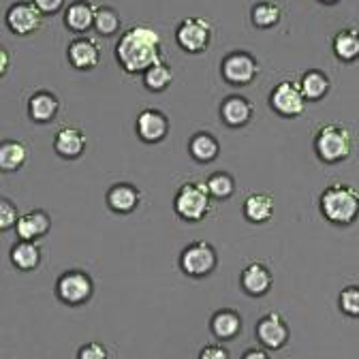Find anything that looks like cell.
I'll return each mask as SVG.
<instances>
[{"label":"cell","mask_w":359,"mask_h":359,"mask_svg":"<svg viewBox=\"0 0 359 359\" xmlns=\"http://www.w3.org/2000/svg\"><path fill=\"white\" fill-rule=\"evenodd\" d=\"M116 60L120 69L128 75H137L150 69L163 58V41L161 34L146 24L130 26L124 30L116 43Z\"/></svg>","instance_id":"obj_1"},{"label":"cell","mask_w":359,"mask_h":359,"mask_svg":"<svg viewBox=\"0 0 359 359\" xmlns=\"http://www.w3.org/2000/svg\"><path fill=\"white\" fill-rule=\"evenodd\" d=\"M314 154L325 165H338L346 161L355 150V135L342 122H330L314 133Z\"/></svg>","instance_id":"obj_2"},{"label":"cell","mask_w":359,"mask_h":359,"mask_svg":"<svg viewBox=\"0 0 359 359\" xmlns=\"http://www.w3.org/2000/svg\"><path fill=\"white\" fill-rule=\"evenodd\" d=\"M319 210L323 218L338 227L353 224L359 216V193L342 182H334L325 187V191L319 197Z\"/></svg>","instance_id":"obj_3"},{"label":"cell","mask_w":359,"mask_h":359,"mask_svg":"<svg viewBox=\"0 0 359 359\" xmlns=\"http://www.w3.org/2000/svg\"><path fill=\"white\" fill-rule=\"evenodd\" d=\"M212 210V195L205 182H184L173 197V212L187 222H201Z\"/></svg>","instance_id":"obj_4"},{"label":"cell","mask_w":359,"mask_h":359,"mask_svg":"<svg viewBox=\"0 0 359 359\" xmlns=\"http://www.w3.org/2000/svg\"><path fill=\"white\" fill-rule=\"evenodd\" d=\"M95 293V280L83 269H67L56 280V297L65 306H83Z\"/></svg>","instance_id":"obj_5"},{"label":"cell","mask_w":359,"mask_h":359,"mask_svg":"<svg viewBox=\"0 0 359 359\" xmlns=\"http://www.w3.org/2000/svg\"><path fill=\"white\" fill-rule=\"evenodd\" d=\"M216 265H218L216 248L205 240L193 242L180 252V269H182V272L191 278L210 276L216 269Z\"/></svg>","instance_id":"obj_6"},{"label":"cell","mask_w":359,"mask_h":359,"mask_svg":"<svg viewBox=\"0 0 359 359\" xmlns=\"http://www.w3.org/2000/svg\"><path fill=\"white\" fill-rule=\"evenodd\" d=\"M220 75L233 88H244L248 83H252L259 75V60L244 52V50H236L229 52L220 62Z\"/></svg>","instance_id":"obj_7"},{"label":"cell","mask_w":359,"mask_h":359,"mask_svg":"<svg viewBox=\"0 0 359 359\" xmlns=\"http://www.w3.org/2000/svg\"><path fill=\"white\" fill-rule=\"evenodd\" d=\"M175 43L187 54H201L212 43V24L203 18H184L175 28Z\"/></svg>","instance_id":"obj_8"},{"label":"cell","mask_w":359,"mask_h":359,"mask_svg":"<svg viewBox=\"0 0 359 359\" xmlns=\"http://www.w3.org/2000/svg\"><path fill=\"white\" fill-rule=\"evenodd\" d=\"M306 97L299 88V81L283 79L269 93V107H272L283 118H297L306 111Z\"/></svg>","instance_id":"obj_9"},{"label":"cell","mask_w":359,"mask_h":359,"mask_svg":"<svg viewBox=\"0 0 359 359\" xmlns=\"http://www.w3.org/2000/svg\"><path fill=\"white\" fill-rule=\"evenodd\" d=\"M255 336L261 346H265L269 351H280L287 346V342L291 338V330H289V323L285 321L283 314L272 310V312L263 314V317L257 321Z\"/></svg>","instance_id":"obj_10"},{"label":"cell","mask_w":359,"mask_h":359,"mask_svg":"<svg viewBox=\"0 0 359 359\" xmlns=\"http://www.w3.org/2000/svg\"><path fill=\"white\" fill-rule=\"evenodd\" d=\"M7 28L18 36H28L41 30L43 26V11L32 3H13L5 13Z\"/></svg>","instance_id":"obj_11"},{"label":"cell","mask_w":359,"mask_h":359,"mask_svg":"<svg viewBox=\"0 0 359 359\" xmlns=\"http://www.w3.org/2000/svg\"><path fill=\"white\" fill-rule=\"evenodd\" d=\"M67 60L77 71H93L101 62V48L93 36L77 34L67 48Z\"/></svg>","instance_id":"obj_12"},{"label":"cell","mask_w":359,"mask_h":359,"mask_svg":"<svg viewBox=\"0 0 359 359\" xmlns=\"http://www.w3.org/2000/svg\"><path fill=\"white\" fill-rule=\"evenodd\" d=\"M169 118L161 109H142L135 120V130L144 144H161L169 135Z\"/></svg>","instance_id":"obj_13"},{"label":"cell","mask_w":359,"mask_h":359,"mask_svg":"<svg viewBox=\"0 0 359 359\" xmlns=\"http://www.w3.org/2000/svg\"><path fill=\"white\" fill-rule=\"evenodd\" d=\"M272 285H274L272 269H269L261 261L248 263L242 269V274H240V287L250 297H263V295H267L269 289H272Z\"/></svg>","instance_id":"obj_14"},{"label":"cell","mask_w":359,"mask_h":359,"mask_svg":"<svg viewBox=\"0 0 359 359\" xmlns=\"http://www.w3.org/2000/svg\"><path fill=\"white\" fill-rule=\"evenodd\" d=\"M86 148H88L86 133L81 128H77V126H62L54 135V152L60 158L75 161L86 152Z\"/></svg>","instance_id":"obj_15"},{"label":"cell","mask_w":359,"mask_h":359,"mask_svg":"<svg viewBox=\"0 0 359 359\" xmlns=\"http://www.w3.org/2000/svg\"><path fill=\"white\" fill-rule=\"evenodd\" d=\"M255 116V105L242 95H229L220 103V118L229 128L246 126Z\"/></svg>","instance_id":"obj_16"},{"label":"cell","mask_w":359,"mask_h":359,"mask_svg":"<svg viewBox=\"0 0 359 359\" xmlns=\"http://www.w3.org/2000/svg\"><path fill=\"white\" fill-rule=\"evenodd\" d=\"M105 203L116 214H130L142 203V191L135 184L118 182V184L109 187V191L105 195Z\"/></svg>","instance_id":"obj_17"},{"label":"cell","mask_w":359,"mask_h":359,"mask_svg":"<svg viewBox=\"0 0 359 359\" xmlns=\"http://www.w3.org/2000/svg\"><path fill=\"white\" fill-rule=\"evenodd\" d=\"M244 330V319L242 314L233 308H220L212 314L210 319V332L218 340H233L242 334Z\"/></svg>","instance_id":"obj_18"},{"label":"cell","mask_w":359,"mask_h":359,"mask_svg":"<svg viewBox=\"0 0 359 359\" xmlns=\"http://www.w3.org/2000/svg\"><path fill=\"white\" fill-rule=\"evenodd\" d=\"M50 229H52V216L45 210H30V212L20 216L15 233H18L20 240L36 242L43 236H48Z\"/></svg>","instance_id":"obj_19"},{"label":"cell","mask_w":359,"mask_h":359,"mask_svg":"<svg viewBox=\"0 0 359 359\" xmlns=\"http://www.w3.org/2000/svg\"><path fill=\"white\" fill-rule=\"evenodd\" d=\"M95 15L97 5L88 0H73L65 9V26L75 34H86L88 30H95Z\"/></svg>","instance_id":"obj_20"},{"label":"cell","mask_w":359,"mask_h":359,"mask_svg":"<svg viewBox=\"0 0 359 359\" xmlns=\"http://www.w3.org/2000/svg\"><path fill=\"white\" fill-rule=\"evenodd\" d=\"M60 111V99L52 93V90H36V93L28 99V116L32 122L48 124L56 120Z\"/></svg>","instance_id":"obj_21"},{"label":"cell","mask_w":359,"mask_h":359,"mask_svg":"<svg viewBox=\"0 0 359 359\" xmlns=\"http://www.w3.org/2000/svg\"><path fill=\"white\" fill-rule=\"evenodd\" d=\"M189 154L193 156V161L197 163H214L220 154V142L214 133L210 130H199L195 133L191 142H189Z\"/></svg>","instance_id":"obj_22"},{"label":"cell","mask_w":359,"mask_h":359,"mask_svg":"<svg viewBox=\"0 0 359 359\" xmlns=\"http://www.w3.org/2000/svg\"><path fill=\"white\" fill-rule=\"evenodd\" d=\"M9 259H11V265L15 269H20V272H32V269H36L41 265L43 250L36 242L20 240L11 246Z\"/></svg>","instance_id":"obj_23"},{"label":"cell","mask_w":359,"mask_h":359,"mask_svg":"<svg viewBox=\"0 0 359 359\" xmlns=\"http://www.w3.org/2000/svg\"><path fill=\"white\" fill-rule=\"evenodd\" d=\"M299 88L306 97L308 103H317L321 99H325L330 95L332 88V79L327 73L319 71V69H308L302 77H299Z\"/></svg>","instance_id":"obj_24"},{"label":"cell","mask_w":359,"mask_h":359,"mask_svg":"<svg viewBox=\"0 0 359 359\" xmlns=\"http://www.w3.org/2000/svg\"><path fill=\"white\" fill-rule=\"evenodd\" d=\"M334 56L340 62H355L359 60V28H342L332 39Z\"/></svg>","instance_id":"obj_25"},{"label":"cell","mask_w":359,"mask_h":359,"mask_svg":"<svg viewBox=\"0 0 359 359\" xmlns=\"http://www.w3.org/2000/svg\"><path fill=\"white\" fill-rule=\"evenodd\" d=\"M244 218L252 224H263L274 216V197L265 193H250L244 199Z\"/></svg>","instance_id":"obj_26"},{"label":"cell","mask_w":359,"mask_h":359,"mask_svg":"<svg viewBox=\"0 0 359 359\" xmlns=\"http://www.w3.org/2000/svg\"><path fill=\"white\" fill-rule=\"evenodd\" d=\"M28 146L22 140H5L0 144V169L5 173L20 171L28 161Z\"/></svg>","instance_id":"obj_27"},{"label":"cell","mask_w":359,"mask_h":359,"mask_svg":"<svg viewBox=\"0 0 359 359\" xmlns=\"http://www.w3.org/2000/svg\"><path fill=\"white\" fill-rule=\"evenodd\" d=\"M283 20V7L278 3H272V0H263V3H257L250 9V22L255 28L267 30L278 26Z\"/></svg>","instance_id":"obj_28"},{"label":"cell","mask_w":359,"mask_h":359,"mask_svg":"<svg viewBox=\"0 0 359 359\" xmlns=\"http://www.w3.org/2000/svg\"><path fill=\"white\" fill-rule=\"evenodd\" d=\"M142 79H144L146 90H150V93H165L173 81V71L165 62V58H161L158 62H154L150 69L142 73Z\"/></svg>","instance_id":"obj_29"},{"label":"cell","mask_w":359,"mask_h":359,"mask_svg":"<svg viewBox=\"0 0 359 359\" xmlns=\"http://www.w3.org/2000/svg\"><path fill=\"white\" fill-rule=\"evenodd\" d=\"M205 184H208V191H210L212 199H218V201L229 199L236 193V180L227 171H216V173H212L205 180Z\"/></svg>","instance_id":"obj_30"},{"label":"cell","mask_w":359,"mask_h":359,"mask_svg":"<svg viewBox=\"0 0 359 359\" xmlns=\"http://www.w3.org/2000/svg\"><path fill=\"white\" fill-rule=\"evenodd\" d=\"M122 28V18L114 7H97L95 15V30L101 36H114Z\"/></svg>","instance_id":"obj_31"},{"label":"cell","mask_w":359,"mask_h":359,"mask_svg":"<svg viewBox=\"0 0 359 359\" xmlns=\"http://www.w3.org/2000/svg\"><path fill=\"white\" fill-rule=\"evenodd\" d=\"M340 310L351 319H359V285H348L342 289L338 297Z\"/></svg>","instance_id":"obj_32"},{"label":"cell","mask_w":359,"mask_h":359,"mask_svg":"<svg viewBox=\"0 0 359 359\" xmlns=\"http://www.w3.org/2000/svg\"><path fill=\"white\" fill-rule=\"evenodd\" d=\"M18 220H20V212H18V205L3 197L0 199V231H11L18 227Z\"/></svg>","instance_id":"obj_33"},{"label":"cell","mask_w":359,"mask_h":359,"mask_svg":"<svg viewBox=\"0 0 359 359\" xmlns=\"http://www.w3.org/2000/svg\"><path fill=\"white\" fill-rule=\"evenodd\" d=\"M109 351L101 342H88L77 351V359H107Z\"/></svg>","instance_id":"obj_34"},{"label":"cell","mask_w":359,"mask_h":359,"mask_svg":"<svg viewBox=\"0 0 359 359\" xmlns=\"http://www.w3.org/2000/svg\"><path fill=\"white\" fill-rule=\"evenodd\" d=\"M231 353L222 344H208L199 351V359H229Z\"/></svg>","instance_id":"obj_35"},{"label":"cell","mask_w":359,"mask_h":359,"mask_svg":"<svg viewBox=\"0 0 359 359\" xmlns=\"http://www.w3.org/2000/svg\"><path fill=\"white\" fill-rule=\"evenodd\" d=\"M32 3L43 11V15H54V13L62 11L67 0H32Z\"/></svg>","instance_id":"obj_36"},{"label":"cell","mask_w":359,"mask_h":359,"mask_svg":"<svg viewBox=\"0 0 359 359\" xmlns=\"http://www.w3.org/2000/svg\"><path fill=\"white\" fill-rule=\"evenodd\" d=\"M269 348H265V346H255V348H248V351H244V359H267L269 357Z\"/></svg>","instance_id":"obj_37"},{"label":"cell","mask_w":359,"mask_h":359,"mask_svg":"<svg viewBox=\"0 0 359 359\" xmlns=\"http://www.w3.org/2000/svg\"><path fill=\"white\" fill-rule=\"evenodd\" d=\"M9 62H11L9 50L7 48H0V75H3V77L9 73Z\"/></svg>","instance_id":"obj_38"},{"label":"cell","mask_w":359,"mask_h":359,"mask_svg":"<svg viewBox=\"0 0 359 359\" xmlns=\"http://www.w3.org/2000/svg\"><path fill=\"white\" fill-rule=\"evenodd\" d=\"M319 3H321V5H338L340 0H319Z\"/></svg>","instance_id":"obj_39"}]
</instances>
